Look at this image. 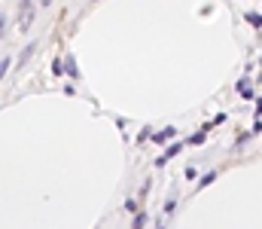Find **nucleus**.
Wrapping results in <instances>:
<instances>
[{
    "label": "nucleus",
    "mask_w": 262,
    "mask_h": 229,
    "mask_svg": "<svg viewBox=\"0 0 262 229\" xmlns=\"http://www.w3.org/2000/svg\"><path fill=\"white\" fill-rule=\"evenodd\" d=\"M183 150V144H171V147H168V150L162 153V156H159V159H156V165H165V162H168V159H174V156H177V153Z\"/></svg>",
    "instance_id": "1"
},
{
    "label": "nucleus",
    "mask_w": 262,
    "mask_h": 229,
    "mask_svg": "<svg viewBox=\"0 0 262 229\" xmlns=\"http://www.w3.org/2000/svg\"><path fill=\"white\" fill-rule=\"evenodd\" d=\"M174 135H177V129H174V126H168V129L156 132V135H152V141H156V144H165V141H171Z\"/></svg>",
    "instance_id": "2"
},
{
    "label": "nucleus",
    "mask_w": 262,
    "mask_h": 229,
    "mask_svg": "<svg viewBox=\"0 0 262 229\" xmlns=\"http://www.w3.org/2000/svg\"><path fill=\"white\" fill-rule=\"evenodd\" d=\"M64 71H67V76H73V79L79 76V71H76V58H73V55H67L64 58Z\"/></svg>",
    "instance_id": "3"
},
{
    "label": "nucleus",
    "mask_w": 262,
    "mask_h": 229,
    "mask_svg": "<svg viewBox=\"0 0 262 229\" xmlns=\"http://www.w3.org/2000/svg\"><path fill=\"white\" fill-rule=\"evenodd\" d=\"M204 135H207V126H201L195 135H189V144H195V147L198 144H204Z\"/></svg>",
    "instance_id": "4"
},
{
    "label": "nucleus",
    "mask_w": 262,
    "mask_h": 229,
    "mask_svg": "<svg viewBox=\"0 0 262 229\" xmlns=\"http://www.w3.org/2000/svg\"><path fill=\"white\" fill-rule=\"evenodd\" d=\"M31 12H34V6H31V3H21V25H25V28L31 25Z\"/></svg>",
    "instance_id": "5"
},
{
    "label": "nucleus",
    "mask_w": 262,
    "mask_h": 229,
    "mask_svg": "<svg viewBox=\"0 0 262 229\" xmlns=\"http://www.w3.org/2000/svg\"><path fill=\"white\" fill-rule=\"evenodd\" d=\"M238 92H241L244 98H250V95H253V92H250V79H247V76H241V79H238Z\"/></svg>",
    "instance_id": "6"
},
{
    "label": "nucleus",
    "mask_w": 262,
    "mask_h": 229,
    "mask_svg": "<svg viewBox=\"0 0 262 229\" xmlns=\"http://www.w3.org/2000/svg\"><path fill=\"white\" fill-rule=\"evenodd\" d=\"M213 180H216V171H207V174L198 180V190H204V186H207V183H213Z\"/></svg>",
    "instance_id": "7"
},
{
    "label": "nucleus",
    "mask_w": 262,
    "mask_h": 229,
    "mask_svg": "<svg viewBox=\"0 0 262 229\" xmlns=\"http://www.w3.org/2000/svg\"><path fill=\"white\" fill-rule=\"evenodd\" d=\"M250 135H253V132H244V135H238V138H235V150H241V147L250 141Z\"/></svg>",
    "instance_id": "8"
},
{
    "label": "nucleus",
    "mask_w": 262,
    "mask_h": 229,
    "mask_svg": "<svg viewBox=\"0 0 262 229\" xmlns=\"http://www.w3.org/2000/svg\"><path fill=\"white\" fill-rule=\"evenodd\" d=\"M52 74H55V76L64 74V61H61V58H55V61H52Z\"/></svg>",
    "instance_id": "9"
},
{
    "label": "nucleus",
    "mask_w": 262,
    "mask_h": 229,
    "mask_svg": "<svg viewBox=\"0 0 262 229\" xmlns=\"http://www.w3.org/2000/svg\"><path fill=\"white\" fill-rule=\"evenodd\" d=\"M247 22H250V25H256V28H262V15H259V12H247Z\"/></svg>",
    "instance_id": "10"
},
{
    "label": "nucleus",
    "mask_w": 262,
    "mask_h": 229,
    "mask_svg": "<svg viewBox=\"0 0 262 229\" xmlns=\"http://www.w3.org/2000/svg\"><path fill=\"white\" fill-rule=\"evenodd\" d=\"M143 223H146V214L137 211V217H134V229H143Z\"/></svg>",
    "instance_id": "11"
},
{
    "label": "nucleus",
    "mask_w": 262,
    "mask_h": 229,
    "mask_svg": "<svg viewBox=\"0 0 262 229\" xmlns=\"http://www.w3.org/2000/svg\"><path fill=\"white\" fill-rule=\"evenodd\" d=\"M0 74H3V76L9 74V55H3V58H0Z\"/></svg>",
    "instance_id": "12"
},
{
    "label": "nucleus",
    "mask_w": 262,
    "mask_h": 229,
    "mask_svg": "<svg viewBox=\"0 0 262 229\" xmlns=\"http://www.w3.org/2000/svg\"><path fill=\"white\" fill-rule=\"evenodd\" d=\"M183 177H186V180H195L198 171H195V168H186V171H183Z\"/></svg>",
    "instance_id": "13"
},
{
    "label": "nucleus",
    "mask_w": 262,
    "mask_h": 229,
    "mask_svg": "<svg viewBox=\"0 0 262 229\" xmlns=\"http://www.w3.org/2000/svg\"><path fill=\"white\" fill-rule=\"evenodd\" d=\"M250 132H253V135H259V132H262V119H253V129H250Z\"/></svg>",
    "instance_id": "14"
},
{
    "label": "nucleus",
    "mask_w": 262,
    "mask_h": 229,
    "mask_svg": "<svg viewBox=\"0 0 262 229\" xmlns=\"http://www.w3.org/2000/svg\"><path fill=\"white\" fill-rule=\"evenodd\" d=\"M262 116V98H256V119Z\"/></svg>",
    "instance_id": "15"
}]
</instances>
